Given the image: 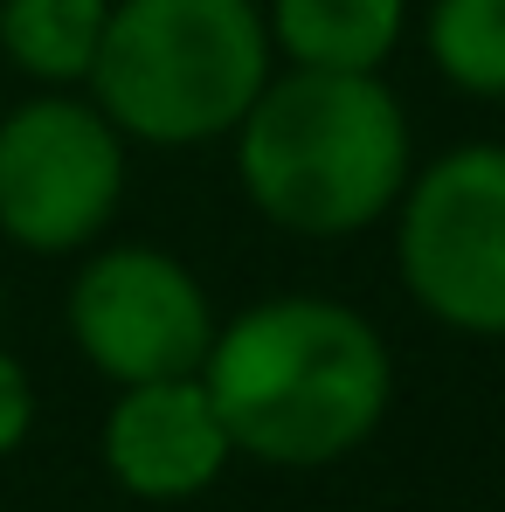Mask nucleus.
Segmentation results:
<instances>
[{"mask_svg":"<svg viewBox=\"0 0 505 512\" xmlns=\"http://www.w3.org/2000/svg\"><path fill=\"white\" fill-rule=\"evenodd\" d=\"M201 388L243 457L312 471L381 429L395 360L388 340L333 298H270L215 333Z\"/></svg>","mask_w":505,"mask_h":512,"instance_id":"f257e3e1","label":"nucleus"},{"mask_svg":"<svg viewBox=\"0 0 505 512\" xmlns=\"http://www.w3.org/2000/svg\"><path fill=\"white\" fill-rule=\"evenodd\" d=\"M409 0H270V42L298 70H381Z\"/></svg>","mask_w":505,"mask_h":512,"instance_id":"6e6552de","label":"nucleus"},{"mask_svg":"<svg viewBox=\"0 0 505 512\" xmlns=\"http://www.w3.org/2000/svg\"><path fill=\"white\" fill-rule=\"evenodd\" d=\"M270 84L256 0H118L90 63L97 111L146 146H208Z\"/></svg>","mask_w":505,"mask_h":512,"instance_id":"7ed1b4c3","label":"nucleus"},{"mask_svg":"<svg viewBox=\"0 0 505 512\" xmlns=\"http://www.w3.org/2000/svg\"><path fill=\"white\" fill-rule=\"evenodd\" d=\"M125 201V132L77 97L0 118V236L35 256L84 250Z\"/></svg>","mask_w":505,"mask_h":512,"instance_id":"39448f33","label":"nucleus"},{"mask_svg":"<svg viewBox=\"0 0 505 512\" xmlns=\"http://www.w3.org/2000/svg\"><path fill=\"white\" fill-rule=\"evenodd\" d=\"M35 423V388H28V367L14 353H0V457L21 450V436Z\"/></svg>","mask_w":505,"mask_h":512,"instance_id":"9b49d317","label":"nucleus"},{"mask_svg":"<svg viewBox=\"0 0 505 512\" xmlns=\"http://www.w3.org/2000/svg\"><path fill=\"white\" fill-rule=\"evenodd\" d=\"M429 56L471 97H505V0H436Z\"/></svg>","mask_w":505,"mask_h":512,"instance_id":"9d476101","label":"nucleus"},{"mask_svg":"<svg viewBox=\"0 0 505 512\" xmlns=\"http://www.w3.org/2000/svg\"><path fill=\"white\" fill-rule=\"evenodd\" d=\"M402 284L429 319L499 340L505 333V146H457L409 180Z\"/></svg>","mask_w":505,"mask_h":512,"instance_id":"20e7f679","label":"nucleus"},{"mask_svg":"<svg viewBox=\"0 0 505 512\" xmlns=\"http://www.w3.org/2000/svg\"><path fill=\"white\" fill-rule=\"evenodd\" d=\"M111 0H0V49L42 77V84H77L97 63Z\"/></svg>","mask_w":505,"mask_h":512,"instance_id":"1a4fd4ad","label":"nucleus"},{"mask_svg":"<svg viewBox=\"0 0 505 512\" xmlns=\"http://www.w3.org/2000/svg\"><path fill=\"white\" fill-rule=\"evenodd\" d=\"M70 340L84 346V360L104 381L139 388V381L201 374L215 346V312L187 263L125 243L84 263V277L70 284Z\"/></svg>","mask_w":505,"mask_h":512,"instance_id":"423d86ee","label":"nucleus"},{"mask_svg":"<svg viewBox=\"0 0 505 512\" xmlns=\"http://www.w3.org/2000/svg\"><path fill=\"white\" fill-rule=\"evenodd\" d=\"M236 173L291 236H360L402 201L409 118L374 70H291L236 125Z\"/></svg>","mask_w":505,"mask_h":512,"instance_id":"f03ea898","label":"nucleus"},{"mask_svg":"<svg viewBox=\"0 0 505 512\" xmlns=\"http://www.w3.org/2000/svg\"><path fill=\"white\" fill-rule=\"evenodd\" d=\"M229 429L215 416L201 374L139 381L104 416V471L132 499H194L229 464Z\"/></svg>","mask_w":505,"mask_h":512,"instance_id":"0eeeda50","label":"nucleus"}]
</instances>
